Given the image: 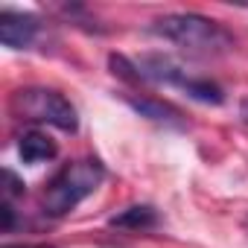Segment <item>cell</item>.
Listing matches in <instances>:
<instances>
[{
	"instance_id": "cell-1",
	"label": "cell",
	"mask_w": 248,
	"mask_h": 248,
	"mask_svg": "<svg viewBox=\"0 0 248 248\" xmlns=\"http://www.w3.org/2000/svg\"><path fill=\"white\" fill-rule=\"evenodd\" d=\"M152 32L164 41H172V44H178L190 53H202V56H219L233 47V38L222 24H216L204 15H196V12L164 15L152 24Z\"/></svg>"
},
{
	"instance_id": "cell-2",
	"label": "cell",
	"mask_w": 248,
	"mask_h": 248,
	"mask_svg": "<svg viewBox=\"0 0 248 248\" xmlns=\"http://www.w3.org/2000/svg\"><path fill=\"white\" fill-rule=\"evenodd\" d=\"M105 178V170L96 158H79L73 164H64L62 172L47 184L41 196V207L47 216H64L70 213L82 199H88Z\"/></svg>"
},
{
	"instance_id": "cell-3",
	"label": "cell",
	"mask_w": 248,
	"mask_h": 248,
	"mask_svg": "<svg viewBox=\"0 0 248 248\" xmlns=\"http://www.w3.org/2000/svg\"><path fill=\"white\" fill-rule=\"evenodd\" d=\"M135 73H138V82H152V85H172V88H181L187 96L204 102V105H222L225 102V91L204 79V76H190L178 62H172L170 56H143L135 62Z\"/></svg>"
},
{
	"instance_id": "cell-4",
	"label": "cell",
	"mask_w": 248,
	"mask_h": 248,
	"mask_svg": "<svg viewBox=\"0 0 248 248\" xmlns=\"http://www.w3.org/2000/svg\"><path fill=\"white\" fill-rule=\"evenodd\" d=\"M12 114L18 120H32V123H47L62 132H76L79 117L70 99L53 88H21L12 96Z\"/></svg>"
},
{
	"instance_id": "cell-5",
	"label": "cell",
	"mask_w": 248,
	"mask_h": 248,
	"mask_svg": "<svg viewBox=\"0 0 248 248\" xmlns=\"http://www.w3.org/2000/svg\"><path fill=\"white\" fill-rule=\"evenodd\" d=\"M41 32V21L35 15L27 12H15V9H3L0 12V41L12 50H27L32 47V41Z\"/></svg>"
},
{
	"instance_id": "cell-6",
	"label": "cell",
	"mask_w": 248,
	"mask_h": 248,
	"mask_svg": "<svg viewBox=\"0 0 248 248\" xmlns=\"http://www.w3.org/2000/svg\"><path fill=\"white\" fill-rule=\"evenodd\" d=\"M108 225L111 228H126V231H146V228H155L158 225V213L149 204H132V207L123 210V213L111 216Z\"/></svg>"
},
{
	"instance_id": "cell-7",
	"label": "cell",
	"mask_w": 248,
	"mask_h": 248,
	"mask_svg": "<svg viewBox=\"0 0 248 248\" xmlns=\"http://www.w3.org/2000/svg\"><path fill=\"white\" fill-rule=\"evenodd\" d=\"M126 102L140 114V117H149L155 123H181V111L172 108L170 102H161L155 96H126Z\"/></svg>"
},
{
	"instance_id": "cell-8",
	"label": "cell",
	"mask_w": 248,
	"mask_h": 248,
	"mask_svg": "<svg viewBox=\"0 0 248 248\" xmlns=\"http://www.w3.org/2000/svg\"><path fill=\"white\" fill-rule=\"evenodd\" d=\"M18 152H21V158L27 161V164H41V161H50V158H56V143L47 138V135H41V132H27L24 138H21V143H18Z\"/></svg>"
},
{
	"instance_id": "cell-9",
	"label": "cell",
	"mask_w": 248,
	"mask_h": 248,
	"mask_svg": "<svg viewBox=\"0 0 248 248\" xmlns=\"http://www.w3.org/2000/svg\"><path fill=\"white\" fill-rule=\"evenodd\" d=\"M3 181H6V199H12V196H21L24 193V181L12 172V170H3Z\"/></svg>"
},
{
	"instance_id": "cell-10",
	"label": "cell",
	"mask_w": 248,
	"mask_h": 248,
	"mask_svg": "<svg viewBox=\"0 0 248 248\" xmlns=\"http://www.w3.org/2000/svg\"><path fill=\"white\" fill-rule=\"evenodd\" d=\"M0 213H3V231L9 233V231H12V225H15V210H12V204H9V199L3 202V207H0Z\"/></svg>"
},
{
	"instance_id": "cell-11",
	"label": "cell",
	"mask_w": 248,
	"mask_h": 248,
	"mask_svg": "<svg viewBox=\"0 0 248 248\" xmlns=\"http://www.w3.org/2000/svg\"><path fill=\"white\" fill-rule=\"evenodd\" d=\"M239 114H242V120H245V123H248V96H245V99H242V105H239Z\"/></svg>"
},
{
	"instance_id": "cell-12",
	"label": "cell",
	"mask_w": 248,
	"mask_h": 248,
	"mask_svg": "<svg viewBox=\"0 0 248 248\" xmlns=\"http://www.w3.org/2000/svg\"><path fill=\"white\" fill-rule=\"evenodd\" d=\"M27 248H50V245H27Z\"/></svg>"
}]
</instances>
